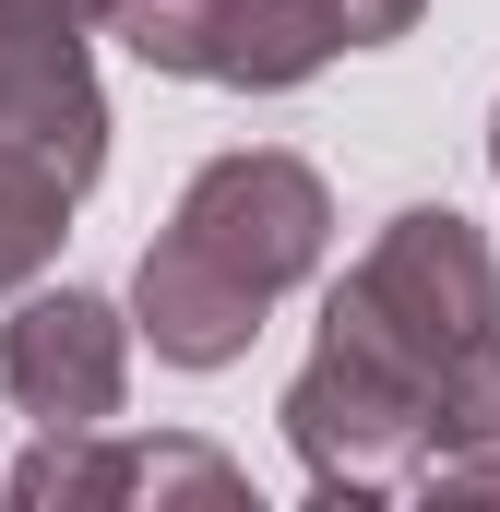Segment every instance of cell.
I'll use <instances>...</instances> for the list:
<instances>
[{"instance_id": "1", "label": "cell", "mask_w": 500, "mask_h": 512, "mask_svg": "<svg viewBox=\"0 0 500 512\" xmlns=\"http://www.w3.org/2000/svg\"><path fill=\"white\" fill-rule=\"evenodd\" d=\"M274 417L322 501H393V489H417V453H429V370L322 310V346L298 358Z\"/></svg>"}, {"instance_id": "2", "label": "cell", "mask_w": 500, "mask_h": 512, "mask_svg": "<svg viewBox=\"0 0 500 512\" xmlns=\"http://www.w3.org/2000/svg\"><path fill=\"white\" fill-rule=\"evenodd\" d=\"M322 310L358 322V334H381L393 358H417V370L441 382V358H465L500 322V262H489V239H477L453 203H405Z\"/></svg>"}, {"instance_id": "3", "label": "cell", "mask_w": 500, "mask_h": 512, "mask_svg": "<svg viewBox=\"0 0 500 512\" xmlns=\"http://www.w3.org/2000/svg\"><path fill=\"white\" fill-rule=\"evenodd\" d=\"M167 227L203 239L227 274H250L262 298H286V286H310L322 251H334V191H322L310 155H286V143H239V155L191 167V191H179Z\"/></svg>"}, {"instance_id": "4", "label": "cell", "mask_w": 500, "mask_h": 512, "mask_svg": "<svg viewBox=\"0 0 500 512\" xmlns=\"http://www.w3.org/2000/svg\"><path fill=\"white\" fill-rule=\"evenodd\" d=\"M131 334L143 322H131L120 298H96V286H24L12 322H0V393L36 429H120Z\"/></svg>"}, {"instance_id": "5", "label": "cell", "mask_w": 500, "mask_h": 512, "mask_svg": "<svg viewBox=\"0 0 500 512\" xmlns=\"http://www.w3.org/2000/svg\"><path fill=\"white\" fill-rule=\"evenodd\" d=\"M24 512H120V501H215L239 512L250 477L215 441H131V429H36V453L0 477Z\"/></svg>"}, {"instance_id": "6", "label": "cell", "mask_w": 500, "mask_h": 512, "mask_svg": "<svg viewBox=\"0 0 500 512\" xmlns=\"http://www.w3.org/2000/svg\"><path fill=\"white\" fill-rule=\"evenodd\" d=\"M0 155H24V167L96 191V167H108V96H96L84 36H24V24H0Z\"/></svg>"}, {"instance_id": "7", "label": "cell", "mask_w": 500, "mask_h": 512, "mask_svg": "<svg viewBox=\"0 0 500 512\" xmlns=\"http://www.w3.org/2000/svg\"><path fill=\"white\" fill-rule=\"evenodd\" d=\"M262 286L250 274H227V262L203 251V239H155V251L131 262V322H143V346L167 358V370H239L250 334H262Z\"/></svg>"}, {"instance_id": "8", "label": "cell", "mask_w": 500, "mask_h": 512, "mask_svg": "<svg viewBox=\"0 0 500 512\" xmlns=\"http://www.w3.org/2000/svg\"><path fill=\"white\" fill-rule=\"evenodd\" d=\"M417 501H500V322L465 358H441V382H429Z\"/></svg>"}, {"instance_id": "9", "label": "cell", "mask_w": 500, "mask_h": 512, "mask_svg": "<svg viewBox=\"0 0 500 512\" xmlns=\"http://www.w3.org/2000/svg\"><path fill=\"white\" fill-rule=\"evenodd\" d=\"M346 48V24L322 12V0H239L227 12V96H298L322 60Z\"/></svg>"}, {"instance_id": "10", "label": "cell", "mask_w": 500, "mask_h": 512, "mask_svg": "<svg viewBox=\"0 0 500 512\" xmlns=\"http://www.w3.org/2000/svg\"><path fill=\"white\" fill-rule=\"evenodd\" d=\"M227 12L239 0H96V36H120L167 84H215L227 72Z\"/></svg>"}, {"instance_id": "11", "label": "cell", "mask_w": 500, "mask_h": 512, "mask_svg": "<svg viewBox=\"0 0 500 512\" xmlns=\"http://www.w3.org/2000/svg\"><path fill=\"white\" fill-rule=\"evenodd\" d=\"M72 179H48V167H24V155H0V298H24V286H48V262L72 239Z\"/></svg>"}, {"instance_id": "12", "label": "cell", "mask_w": 500, "mask_h": 512, "mask_svg": "<svg viewBox=\"0 0 500 512\" xmlns=\"http://www.w3.org/2000/svg\"><path fill=\"white\" fill-rule=\"evenodd\" d=\"M322 12L346 24V48H393V36H405V24H417L429 0H322Z\"/></svg>"}, {"instance_id": "13", "label": "cell", "mask_w": 500, "mask_h": 512, "mask_svg": "<svg viewBox=\"0 0 500 512\" xmlns=\"http://www.w3.org/2000/svg\"><path fill=\"white\" fill-rule=\"evenodd\" d=\"M0 24H24V36H96V0H0Z\"/></svg>"}, {"instance_id": "14", "label": "cell", "mask_w": 500, "mask_h": 512, "mask_svg": "<svg viewBox=\"0 0 500 512\" xmlns=\"http://www.w3.org/2000/svg\"><path fill=\"white\" fill-rule=\"evenodd\" d=\"M489 179H500V108H489Z\"/></svg>"}]
</instances>
